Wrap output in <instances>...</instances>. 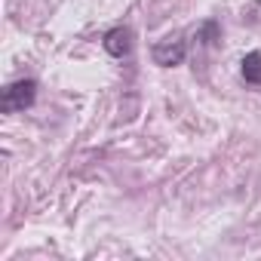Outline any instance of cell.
<instances>
[{"instance_id":"cell-1","label":"cell","mask_w":261,"mask_h":261,"mask_svg":"<svg viewBox=\"0 0 261 261\" xmlns=\"http://www.w3.org/2000/svg\"><path fill=\"white\" fill-rule=\"evenodd\" d=\"M34 98H37V80L22 77V80L10 83L4 89V95H0V108H4V114H19V111L31 108Z\"/></svg>"},{"instance_id":"cell-2","label":"cell","mask_w":261,"mask_h":261,"mask_svg":"<svg viewBox=\"0 0 261 261\" xmlns=\"http://www.w3.org/2000/svg\"><path fill=\"white\" fill-rule=\"evenodd\" d=\"M185 56H188V43L185 40H163V43L151 46V59L160 68H175V65L185 62Z\"/></svg>"},{"instance_id":"cell-3","label":"cell","mask_w":261,"mask_h":261,"mask_svg":"<svg viewBox=\"0 0 261 261\" xmlns=\"http://www.w3.org/2000/svg\"><path fill=\"white\" fill-rule=\"evenodd\" d=\"M101 46H105V53H108V56L123 59V56H129V49H133V31L123 28V25H120V28H111V31L105 34Z\"/></svg>"},{"instance_id":"cell-4","label":"cell","mask_w":261,"mask_h":261,"mask_svg":"<svg viewBox=\"0 0 261 261\" xmlns=\"http://www.w3.org/2000/svg\"><path fill=\"white\" fill-rule=\"evenodd\" d=\"M240 65H243V68H240V74H243V80H246L249 86H261V53H258V49H252V53H246Z\"/></svg>"}]
</instances>
